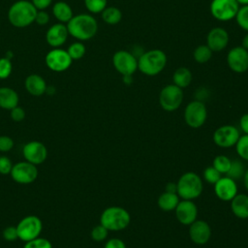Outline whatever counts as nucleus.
Segmentation results:
<instances>
[{
  "mask_svg": "<svg viewBox=\"0 0 248 248\" xmlns=\"http://www.w3.org/2000/svg\"><path fill=\"white\" fill-rule=\"evenodd\" d=\"M108 231L103 225L100 224L92 229L91 237L95 241H103L108 236Z\"/></svg>",
  "mask_w": 248,
  "mask_h": 248,
  "instance_id": "4c0bfd02",
  "label": "nucleus"
},
{
  "mask_svg": "<svg viewBox=\"0 0 248 248\" xmlns=\"http://www.w3.org/2000/svg\"><path fill=\"white\" fill-rule=\"evenodd\" d=\"M177 191V185L173 182H170L166 185V192H170V193H176Z\"/></svg>",
  "mask_w": 248,
  "mask_h": 248,
  "instance_id": "de8ad7c7",
  "label": "nucleus"
},
{
  "mask_svg": "<svg viewBox=\"0 0 248 248\" xmlns=\"http://www.w3.org/2000/svg\"><path fill=\"white\" fill-rule=\"evenodd\" d=\"M46 82L43 77L37 74L29 75L25 79V88L27 92L33 96H42L46 93Z\"/></svg>",
  "mask_w": 248,
  "mask_h": 248,
  "instance_id": "412c9836",
  "label": "nucleus"
},
{
  "mask_svg": "<svg viewBox=\"0 0 248 248\" xmlns=\"http://www.w3.org/2000/svg\"><path fill=\"white\" fill-rule=\"evenodd\" d=\"M236 152L242 159L248 161V134L239 137L235 143Z\"/></svg>",
  "mask_w": 248,
  "mask_h": 248,
  "instance_id": "473e14b6",
  "label": "nucleus"
},
{
  "mask_svg": "<svg viewBox=\"0 0 248 248\" xmlns=\"http://www.w3.org/2000/svg\"><path fill=\"white\" fill-rule=\"evenodd\" d=\"M38 10L31 1L18 0L15 2L8 11V18L12 25L23 28L35 21Z\"/></svg>",
  "mask_w": 248,
  "mask_h": 248,
  "instance_id": "f03ea898",
  "label": "nucleus"
},
{
  "mask_svg": "<svg viewBox=\"0 0 248 248\" xmlns=\"http://www.w3.org/2000/svg\"><path fill=\"white\" fill-rule=\"evenodd\" d=\"M49 21V16L45 10L38 11L35 17V22H37L39 25H46Z\"/></svg>",
  "mask_w": 248,
  "mask_h": 248,
  "instance_id": "37998d69",
  "label": "nucleus"
},
{
  "mask_svg": "<svg viewBox=\"0 0 248 248\" xmlns=\"http://www.w3.org/2000/svg\"><path fill=\"white\" fill-rule=\"evenodd\" d=\"M234 18L236 19L238 26L244 31L248 32V5L239 7Z\"/></svg>",
  "mask_w": 248,
  "mask_h": 248,
  "instance_id": "2f4dec72",
  "label": "nucleus"
},
{
  "mask_svg": "<svg viewBox=\"0 0 248 248\" xmlns=\"http://www.w3.org/2000/svg\"><path fill=\"white\" fill-rule=\"evenodd\" d=\"M72 58L67 50L54 47L46 55V64L53 72H64L72 65Z\"/></svg>",
  "mask_w": 248,
  "mask_h": 248,
  "instance_id": "f8f14e48",
  "label": "nucleus"
},
{
  "mask_svg": "<svg viewBox=\"0 0 248 248\" xmlns=\"http://www.w3.org/2000/svg\"><path fill=\"white\" fill-rule=\"evenodd\" d=\"M239 125H240L241 130L245 134H248V113H245L241 116L240 121H239Z\"/></svg>",
  "mask_w": 248,
  "mask_h": 248,
  "instance_id": "49530a36",
  "label": "nucleus"
},
{
  "mask_svg": "<svg viewBox=\"0 0 248 248\" xmlns=\"http://www.w3.org/2000/svg\"><path fill=\"white\" fill-rule=\"evenodd\" d=\"M85 46L81 42L73 43L67 49V52L72 58V60H78L82 58L85 54Z\"/></svg>",
  "mask_w": 248,
  "mask_h": 248,
  "instance_id": "c85d7f7f",
  "label": "nucleus"
},
{
  "mask_svg": "<svg viewBox=\"0 0 248 248\" xmlns=\"http://www.w3.org/2000/svg\"><path fill=\"white\" fill-rule=\"evenodd\" d=\"M10 115L12 120H14L15 122H20L25 118V110L21 107L16 106L11 109Z\"/></svg>",
  "mask_w": 248,
  "mask_h": 248,
  "instance_id": "79ce46f5",
  "label": "nucleus"
},
{
  "mask_svg": "<svg viewBox=\"0 0 248 248\" xmlns=\"http://www.w3.org/2000/svg\"><path fill=\"white\" fill-rule=\"evenodd\" d=\"M3 238L7 241H14L18 238L16 227L15 226H8L3 230Z\"/></svg>",
  "mask_w": 248,
  "mask_h": 248,
  "instance_id": "ea45409f",
  "label": "nucleus"
},
{
  "mask_svg": "<svg viewBox=\"0 0 248 248\" xmlns=\"http://www.w3.org/2000/svg\"><path fill=\"white\" fill-rule=\"evenodd\" d=\"M51 2L52 0H31V3L38 11L46 10L51 4Z\"/></svg>",
  "mask_w": 248,
  "mask_h": 248,
  "instance_id": "a18cd8bd",
  "label": "nucleus"
},
{
  "mask_svg": "<svg viewBox=\"0 0 248 248\" xmlns=\"http://www.w3.org/2000/svg\"><path fill=\"white\" fill-rule=\"evenodd\" d=\"M212 53L213 51L207 46V45H200L195 48L193 57L197 63L204 64L211 59Z\"/></svg>",
  "mask_w": 248,
  "mask_h": 248,
  "instance_id": "cd10ccee",
  "label": "nucleus"
},
{
  "mask_svg": "<svg viewBox=\"0 0 248 248\" xmlns=\"http://www.w3.org/2000/svg\"><path fill=\"white\" fill-rule=\"evenodd\" d=\"M129 212L119 206H110L106 208L100 217V223L108 231H121L128 227L130 224Z\"/></svg>",
  "mask_w": 248,
  "mask_h": 248,
  "instance_id": "20e7f679",
  "label": "nucleus"
},
{
  "mask_svg": "<svg viewBox=\"0 0 248 248\" xmlns=\"http://www.w3.org/2000/svg\"><path fill=\"white\" fill-rule=\"evenodd\" d=\"M86 9L92 14L102 13L108 5V0H84Z\"/></svg>",
  "mask_w": 248,
  "mask_h": 248,
  "instance_id": "7c9ffc66",
  "label": "nucleus"
},
{
  "mask_svg": "<svg viewBox=\"0 0 248 248\" xmlns=\"http://www.w3.org/2000/svg\"><path fill=\"white\" fill-rule=\"evenodd\" d=\"M18 239L27 242L40 236L43 230L42 220L36 215L23 217L16 226Z\"/></svg>",
  "mask_w": 248,
  "mask_h": 248,
  "instance_id": "423d86ee",
  "label": "nucleus"
},
{
  "mask_svg": "<svg viewBox=\"0 0 248 248\" xmlns=\"http://www.w3.org/2000/svg\"><path fill=\"white\" fill-rule=\"evenodd\" d=\"M101 14H102L103 20L109 25H115L119 23L120 20L122 19L121 11L118 8L113 6H110V7L107 6Z\"/></svg>",
  "mask_w": 248,
  "mask_h": 248,
  "instance_id": "bb28decb",
  "label": "nucleus"
},
{
  "mask_svg": "<svg viewBox=\"0 0 248 248\" xmlns=\"http://www.w3.org/2000/svg\"><path fill=\"white\" fill-rule=\"evenodd\" d=\"M177 195L183 200H195L202 192V181L201 177L193 172L188 171L180 176L177 182Z\"/></svg>",
  "mask_w": 248,
  "mask_h": 248,
  "instance_id": "39448f33",
  "label": "nucleus"
},
{
  "mask_svg": "<svg viewBox=\"0 0 248 248\" xmlns=\"http://www.w3.org/2000/svg\"><path fill=\"white\" fill-rule=\"evenodd\" d=\"M52 13L60 22L67 23L74 16L71 6L63 1H58L53 5Z\"/></svg>",
  "mask_w": 248,
  "mask_h": 248,
  "instance_id": "b1692460",
  "label": "nucleus"
},
{
  "mask_svg": "<svg viewBox=\"0 0 248 248\" xmlns=\"http://www.w3.org/2000/svg\"><path fill=\"white\" fill-rule=\"evenodd\" d=\"M203 177L208 183L215 184L221 178V173L212 166V167H208L204 170Z\"/></svg>",
  "mask_w": 248,
  "mask_h": 248,
  "instance_id": "e433bc0d",
  "label": "nucleus"
},
{
  "mask_svg": "<svg viewBox=\"0 0 248 248\" xmlns=\"http://www.w3.org/2000/svg\"><path fill=\"white\" fill-rule=\"evenodd\" d=\"M69 35L78 41H87L93 38L98 31V23L94 16L88 14L74 16L66 24Z\"/></svg>",
  "mask_w": 248,
  "mask_h": 248,
  "instance_id": "f257e3e1",
  "label": "nucleus"
},
{
  "mask_svg": "<svg viewBox=\"0 0 248 248\" xmlns=\"http://www.w3.org/2000/svg\"><path fill=\"white\" fill-rule=\"evenodd\" d=\"M189 235L194 243L203 245L209 240L211 236V230L205 221L196 220L190 225Z\"/></svg>",
  "mask_w": 248,
  "mask_h": 248,
  "instance_id": "a211bd4d",
  "label": "nucleus"
},
{
  "mask_svg": "<svg viewBox=\"0 0 248 248\" xmlns=\"http://www.w3.org/2000/svg\"><path fill=\"white\" fill-rule=\"evenodd\" d=\"M19 97L16 90L11 87H0V108L11 110L18 106Z\"/></svg>",
  "mask_w": 248,
  "mask_h": 248,
  "instance_id": "4be33fe9",
  "label": "nucleus"
},
{
  "mask_svg": "<svg viewBox=\"0 0 248 248\" xmlns=\"http://www.w3.org/2000/svg\"><path fill=\"white\" fill-rule=\"evenodd\" d=\"M175 215L179 223L183 225H191L197 220L198 208L191 200H183L176 205Z\"/></svg>",
  "mask_w": 248,
  "mask_h": 248,
  "instance_id": "f3484780",
  "label": "nucleus"
},
{
  "mask_svg": "<svg viewBox=\"0 0 248 248\" xmlns=\"http://www.w3.org/2000/svg\"><path fill=\"white\" fill-rule=\"evenodd\" d=\"M13 70L12 62L8 57L0 58V79H5L10 77Z\"/></svg>",
  "mask_w": 248,
  "mask_h": 248,
  "instance_id": "c9c22d12",
  "label": "nucleus"
},
{
  "mask_svg": "<svg viewBox=\"0 0 248 248\" xmlns=\"http://www.w3.org/2000/svg\"><path fill=\"white\" fill-rule=\"evenodd\" d=\"M183 101L182 88L175 84H168L162 88L159 94V103L163 109L173 111L177 109Z\"/></svg>",
  "mask_w": 248,
  "mask_h": 248,
  "instance_id": "0eeeda50",
  "label": "nucleus"
},
{
  "mask_svg": "<svg viewBox=\"0 0 248 248\" xmlns=\"http://www.w3.org/2000/svg\"><path fill=\"white\" fill-rule=\"evenodd\" d=\"M241 46L248 50V32L245 34V36H244V37H243V39H242Z\"/></svg>",
  "mask_w": 248,
  "mask_h": 248,
  "instance_id": "09e8293b",
  "label": "nucleus"
},
{
  "mask_svg": "<svg viewBox=\"0 0 248 248\" xmlns=\"http://www.w3.org/2000/svg\"><path fill=\"white\" fill-rule=\"evenodd\" d=\"M214 190L216 196L225 202L232 201L237 194V186L234 180L229 176L221 177L215 184Z\"/></svg>",
  "mask_w": 248,
  "mask_h": 248,
  "instance_id": "6ab92c4d",
  "label": "nucleus"
},
{
  "mask_svg": "<svg viewBox=\"0 0 248 248\" xmlns=\"http://www.w3.org/2000/svg\"><path fill=\"white\" fill-rule=\"evenodd\" d=\"M206 107L202 101H192L185 108L184 119L191 128L197 129L202 126L206 120Z\"/></svg>",
  "mask_w": 248,
  "mask_h": 248,
  "instance_id": "1a4fd4ad",
  "label": "nucleus"
},
{
  "mask_svg": "<svg viewBox=\"0 0 248 248\" xmlns=\"http://www.w3.org/2000/svg\"><path fill=\"white\" fill-rule=\"evenodd\" d=\"M167 54L158 48L143 52L138 59V70L145 76L153 77L160 74L167 65Z\"/></svg>",
  "mask_w": 248,
  "mask_h": 248,
  "instance_id": "7ed1b4c3",
  "label": "nucleus"
},
{
  "mask_svg": "<svg viewBox=\"0 0 248 248\" xmlns=\"http://www.w3.org/2000/svg\"><path fill=\"white\" fill-rule=\"evenodd\" d=\"M14 147V140L9 136H0V151L8 152Z\"/></svg>",
  "mask_w": 248,
  "mask_h": 248,
  "instance_id": "a19ab883",
  "label": "nucleus"
},
{
  "mask_svg": "<svg viewBox=\"0 0 248 248\" xmlns=\"http://www.w3.org/2000/svg\"><path fill=\"white\" fill-rule=\"evenodd\" d=\"M232 165V161L225 155H218L213 160V167L220 173H227Z\"/></svg>",
  "mask_w": 248,
  "mask_h": 248,
  "instance_id": "c756f323",
  "label": "nucleus"
},
{
  "mask_svg": "<svg viewBox=\"0 0 248 248\" xmlns=\"http://www.w3.org/2000/svg\"><path fill=\"white\" fill-rule=\"evenodd\" d=\"M239 137V131L234 126L224 125L216 129L213 134V140L216 145L227 148L235 145Z\"/></svg>",
  "mask_w": 248,
  "mask_h": 248,
  "instance_id": "2eb2a0df",
  "label": "nucleus"
},
{
  "mask_svg": "<svg viewBox=\"0 0 248 248\" xmlns=\"http://www.w3.org/2000/svg\"><path fill=\"white\" fill-rule=\"evenodd\" d=\"M239 7L236 0H212L209 10L217 20L228 21L235 17Z\"/></svg>",
  "mask_w": 248,
  "mask_h": 248,
  "instance_id": "6e6552de",
  "label": "nucleus"
},
{
  "mask_svg": "<svg viewBox=\"0 0 248 248\" xmlns=\"http://www.w3.org/2000/svg\"><path fill=\"white\" fill-rule=\"evenodd\" d=\"M13 168V164L9 157L0 156V174H10Z\"/></svg>",
  "mask_w": 248,
  "mask_h": 248,
  "instance_id": "58836bf2",
  "label": "nucleus"
},
{
  "mask_svg": "<svg viewBox=\"0 0 248 248\" xmlns=\"http://www.w3.org/2000/svg\"><path fill=\"white\" fill-rule=\"evenodd\" d=\"M232 213L241 219L248 218V196L244 194H236L231 201Z\"/></svg>",
  "mask_w": 248,
  "mask_h": 248,
  "instance_id": "5701e85b",
  "label": "nucleus"
},
{
  "mask_svg": "<svg viewBox=\"0 0 248 248\" xmlns=\"http://www.w3.org/2000/svg\"><path fill=\"white\" fill-rule=\"evenodd\" d=\"M230 36L227 30L223 27L212 28L206 37L207 46L214 51H221L228 46Z\"/></svg>",
  "mask_w": 248,
  "mask_h": 248,
  "instance_id": "dca6fc26",
  "label": "nucleus"
},
{
  "mask_svg": "<svg viewBox=\"0 0 248 248\" xmlns=\"http://www.w3.org/2000/svg\"><path fill=\"white\" fill-rule=\"evenodd\" d=\"M243 177H244V186L248 190V170L244 172Z\"/></svg>",
  "mask_w": 248,
  "mask_h": 248,
  "instance_id": "8fccbe9b",
  "label": "nucleus"
},
{
  "mask_svg": "<svg viewBox=\"0 0 248 248\" xmlns=\"http://www.w3.org/2000/svg\"><path fill=\"white\" fill-rule=\"evenodd\" d=\"M236 2L239 4V6H246L248 5V0H236Z\"/></svg>",
  "mask_w": 248,
  "mask_h": 248,
  "instance_id": "3c124183",
  "label": "nucleus"
},
{
  "mask_svg": "<svg viewBox=\"0 0 248 248\" xmlns=\"http://www.w3.org/2000/svg\"><path fill=\"white\" fill-rule=\"evenodd\" d=\"M38 173L36 165L27 161H22L13 165L10 174L15 182L25 185L34 182L38 177Z\"/></svg>",
  "mask_w": 248,
  "mask_h": 248,
  "instance_id": "9b49d317",
  "label": "nucleus"
},
{
  "mask_svg": "<svg viewBox=\"0 0 248 248\" xmlns=\"http://www.w3.org/2000/svg\"><path fill=\"white\" fill-rule=\"evenodd\" d=\"M173 84L180 88H185L190 85L192 81V73L186 67H179L177 68L172 76Z\"/></svg>",
  "mask_w": 248,
  "mask_h": 248,
  "instance_id": "393cba45",
  "label": "nucleus"
},
{
  "mask_svg": "<svg viewBox=\"0 0 248 248\" xmlns=\"http://www.w3.org/2000/svg\"><path fill=\"white\" fill-rule=\"evenodd\" d=\"M104 248H126V245L119 238H111L106 242Z\"/></svg>",
  "mask_w": 248,
  "mask_h": 248,
  "instance_id": "c03bdc74",
  "label": "nucleus"
},
{
  "mask_svg": "<svg viewBox=\"0 0 248 248\" xmlns=\"http://www.w3.org/2000/svg\"><path fill=\"white\" fill-rule=\"evenodd\" d=\"M178 202H179V197L176 193L165 192L162 195H160L158 199L159 207L165 211H170L175 209Z\"/></svg>",
  "mask_w": 248,
  "mask_h": 248,
  "instance_id": "a878e982",
  "label": "nucleus"
},
{
  "mask_svg": "<svg viewBox=\"0 0 248 248\" xmlns=\"http://www.w3.org/2000/svg\"><path fill=\"white\" fill-rule=\"evenodd\" d=\"M243 174H244L243 165L239 161H232L231 168L227 172V175L234 180V179L240 178L241 176H243Z\"/></svg>",
  "mask_w": 248,
  "mask_h": 248,
  "instance_id": "f704fd0d",
  "label": "nucleus"
},
{
  "mask_svg": "<svg viewBox=\"0 0 248 248\" xmlns=\"http://www.w3.org/2000/svg\"><path fill=\"white\" fill-rule=\"evenodd\" d=\"M114 69L122 76H132L138 70V59L128 50H117L112 56Z\"/></svg>",
  "mask_w": 248,
  "mask_h": 248,
  "instance_id": "9d476101",
  "label": "nucleus"
},
{
  "mask_svg": "<svg viewBox=\"0 0 248 248\" xmlns=\"http://www.w3.org/2000/svg\"><path fill=\"white\" fill-rule=\"evenodd\" d=\"M68 36L69 32L67 26L62 23H57L48 28L46 34V43L54 48L62 46L67 41Z\"/></svg>",
  "mask_w": 248,
  "mask_h": 248,
  "instance_id": "aec40b11",
  "label": "nucleus"
},
{
  "mask_svg": "<svg viewBox=\"0 0 248 248\" xmlns=\"http://www.w3.org/2000/svg\"><path fill=\"white\" fill-rule=\"evenodd\" d=\"M23 248H52V244L48 239L38 236L25 242Z\"/></svg>",
  "mask_w": 248,
  "mask_h": 248,
  "instance_id": "72a5a7b5",
  "label": "nucleus"
},
{
  "mask_svg": "<svg viewBox=\"0 0 248 248\" xmlns=\"http://www.w3.org/2000/svg\"><path fill=\"white\" fill-rule=\"evenodd\" d=\"M22 155L25 161L37 166L46 160L47 148L41 141L31 140L24 144L22 148Z\"/></svg>",
  "mask_w": 248,
  "mask_h": 248,
  "instance_id": "ddd939ff",
  "label": "nucleus"
},
{
  "mask_svg": "<svg viewBox=\"0 0 248 248\" xmlns=\"http://www.w3.org/2000/svg\"><path fill=\"white\" fill-rule=\"evenodd\" d=\"M227 63L234 73L241 74L246 72L248 70V50L241 46L232 47L227 55Z\"/></svg>",
  "mask_w": 248,
  "mask_h": 248,
  "instance_id": "4468645a",
  "label": "nucleus"
}]
</instances>
